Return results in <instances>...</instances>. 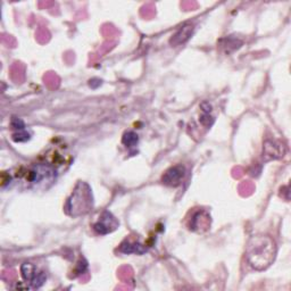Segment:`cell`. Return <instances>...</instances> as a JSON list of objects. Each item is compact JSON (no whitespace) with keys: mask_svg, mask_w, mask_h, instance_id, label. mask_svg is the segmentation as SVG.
I'll list each match as a JSON object with an SVG mask.
<instances>
[{"mask_svg":"<svg viewBox=\"0 0 291 291\" xmlns=\"http://www.w3.org/2000/svg\"><path fill=\"white\" fill-rule=\"evenodd\" d=\"M122 142H123V145H125V147H128V148H133V147L137 146L138 142H139L138 134L134 133L133 131L125 132L124 135H123Z\"/></svg>","mask_w":291,"mask_h":291,"instance_id":"obj_8","label":"cell"},{"mask_svg":"<svg viewBox=\"0 0 291 291\" xmlns=\"http://www.w3.org/2000/svg\"><path fill=\"white\" fill-rule=\"evenodd\" d=\"M30 133H28L25 130H20L17 132V133L13 134V140L16 142H23V141H27V140L30 139Z\"/></svg>","mask_w":291,"mask_h":291,"instance_id":"obj_9","label":"cell"},{"mask_svg":"<svg viewBox=\"0 0 291 291\" xmlns=\"http://www.w3.org/2000/svg\"><path fill=\"white\" fill-rule=\"evenodd\" d=\"M21 272L23 279L31 285L32 288L38 289L46 282L47 276L43 272H39L36 266L30 263H25L21 266Z\"/></svg>","mask_w":291,"mask_h":291,"instance_id":"obj_3","label":"cell"},{"mask_svg":"<svg viewBox=\"0 0 291 291\" xmlns=\"http://www.w3.org/2000/svg\"><path fill=\"white\" fill-rule=\"evenodd\" d=\"M55 176H56V171L53 167L46 164H39L28 172V181L33 186H39L45 182H53Z\"/></svg>","mask_w":291,"mask_h":291,"instance_id":"obj_2","label":"cell"},{"mask_svg":"<svg viewBox=\"0 0 291 291\" xmlns=\"http://www.w3.org/2000/svg\"><path fill=\"white\" fill-rule=\"evenodd\" d=\"M275 242L267 235H254L246 248L247 261L257 271H263L270 266L275 259Z\"/></svg>","mask_w":291,"mask_h":291,"instance_id":"obj_1","label":"cell"},{"mask_svg":"<svg viewBox=\"0 0 291 291\" xmlns=\"http://www.w3.org/2000/svg\"><path fill=\"white\" fill-rule=\"evenodd\" d=\"M12 127L14 129H16V130H24L25 125H24V122L20 119H16V117H14V119L12 120Z\"/></svg>","mask_w":291,"mask_h":291,"instance_id":"obj_11","label":"cell"},{"mask_svg":"<svg viewBox=\"0 0 291 291\" xmlns=\"http://www.w3.org/2000/svg\"><path fill=\"white\" fill-rule=\"evenodd\" d=\"M193 31H194L193 24L190 23L184 24L183 27L180 28V30L173 35V38L171 39V45L178 46V45H181L183 42H186L187 40L190 38L191 34H193Z\"/></svg>","mask_w":291,"mask_h":291,"instance_id":"obj_6","label":"cell"},{"mask_svg":"<svg viewBox=\"0 0 291 291\" xmlns=\"http://www.w3.org/2000/svg\"><path fill=\"white\" fill-rule=\"evenodd\" d=\"M119 227V221L113 216L112 213L105 211L101 216L99 217L98 222L94 224V229L99 234H107L115 231Z\"/></svg>","mask_w":291,"mask_h":291,"instance_id":"obj_4","label":"cell"},{"mask_svg":"<svg viewBox=\"0 0 291 291\" xmlns=\"http://www.w3.org/2000/svg\"><path fill=\"white\" fill-rule=\"evenodd\" d=\"M184 175H186V168L182 165H176V166H173L165 172L162 181L166 186L178 187L181 184Z\"/></svg>","mask_w":291,"mask_h":291,"instance_id":"obj_5","label":"cell"},{"mask_svg":"<svg viewBox=\"0 0 291 291\" xmlns=\"http://www.w3.org/2000/svg\"><path fill=\"white\" fill-rule=\"evenodd\" d=\"M120 252L123 254H145L147 252V248L139 242H132L130 240H125L120 247Z\"/></svg>","mask_w":291,"mask_h":291,"instance_id":"obj_7","label":"cell"},{"mask_svg":"<svg viewBox=\"0 0 291 291\" xmlns=\"http://www.w3.org/2000/svg\"><path fill=\"white\" fill-rule=\"evenodd\" d=\"M200 123L202 125H205V127H212L213 123H214V119H213L212 116H209V113H205L202 114V115L200 116Z\"/></svg>","mask_w":291,"mask_h":291,"instance_id":"obj_10","label":"cell"}]
</instances>
